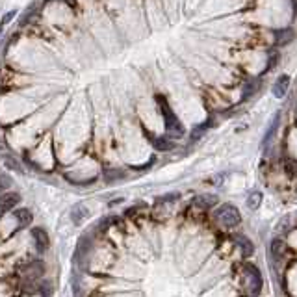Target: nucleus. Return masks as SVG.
I'll return each mask as SVG.
<instances>
[{"label":"nucleus","instance_id":"f257e3e1","mask_svg":"<svg viewBox=\"0 0 297 297\" xmlns=\"http://www.w3.org/2000/svg\"><path fill=\"white\" fill-rule=\"evenodd\" d=\"M160 100V110L162 115H164V123H166V130L171 137H180L184 134V125L178 121V117L175 115V112L171 110L168 102L164 100V97H158Z\"/></svg>","mask_w":297,"mask_h":297},{"label":"nucleus","instance_id":"f03ea898","mask_svg":"<svg viewBox=\"0 0 297 297\" xmlns=\"http://www.w3.org/2000/svg\"><path fill=\"white\" fill-rule=\"evenodd\" d=\"M213 217H215L217 223H221V225L227 227V229L236 227V225H240V221H242V215L238 212V208L232 205H223L221 208H217V210L213 212Z\"/></svg>","mask_w":297,"mask_h":297},{"label":"nucleus","instance_id":"7ed1b4c3","mask_svg":"<svg viewBox=\"0 0 297 297\" xmlns=\"http://www.w3.org/2000/svg\"><path fill=\"white\" fill-rule=\"evenodd\" d=\"M244 271H245V277H247L245 294L249 297H256L260 294V290H262V275H260L258 269L255 266H251V264L244 266Z\"/></svg>","mask_w":297,"mask_h":297},{"label":"nucleus","instance_id":"20e7f679","mask_svg":"<svg viewBox=\"0 0 297 297\" xmlns=\"http://www.w3.org/2000/svg\"><path fill=\"white\" fill-rule=\"evenodd\" d=\"M30 234L34 238V244H36L38 253H45L48 249V234H46V230L41 229V227H32Z\"/></svg>","mask_w":297,"mask_h":297},{"label":"nucleus","instance_id":"39448f33","mask_svg":"<svg viewBox=\"0 0 297 297\" xmlns=\"http://www.w3.org/2000/svg\"><path fill=\"white\" fill-rule=\"evenodd\" d=\"M21 273H24V277L30 279V281L39 279L41 275L45 273V264H43L41 260H34V262H30L28 266L21 267Z\"/></svg>","mask_w":297,"mask_h":297},{"label":"nucleus","instance_id":"423d86ee","mask_svg":"<svg viewBox=\"0 0 297 297\" xmlns=\"http://www.w3.org/2000/svg\"><path fill=\"white\" fill-rule=\"evenodd\" d=\"M19 203H21V195H19L17 191H8V193H2V195H0V210H2V212L13 210Z\"/></svg>","mask_w":297,"mask_h":297},{"label":"nucleus","instance_id":"0eeeda50","mask_svg":"<svg viewBox=\"0 0 297 297\" xmlns=\"http://www.w3.org/2000/svg\"><path fill=\"white\" fill-rule=\"evenodd\" d=\"M193 205L197 206V208L208 210V208H212V206L217 205V197L212 195V193H201L197 197H193Z\"/></svg>","mask_w":297,"mask_h":297},{"label":"nucleus","instance_id":"6e6552de","mask_svg":"<svg viewBox=\"0 0 297 297\" xmlns=\"http://www.w3.org/2000/svg\"><path fill=\"white\" fill-rule=\"evenodd\" d=\"M288 85H290V77L288 75H282V77L277 78V82L273 85V95L277 99H282L286 91H288Z\"/></svg>","mask_w":297,"mask_h":297},{"label":"nucleus","instance_id":"1a4fd4ad","mask_svg":"<svg viewBox=\"0 0 297 297\" xmlns=\"http://www.w3.org/2000/svg\"><path fill=\"white\" fill-rule=\"evenodd\" d=\"M13 215L17 217L21 227H28L32 221H34V213L30 212V208H15Z\"/></svg>","mask_w":297,"mask_h":297},{"label":"nucleus","instance_id":"9d476101","mask_svg":"<svg viewBox=\"0 0 297 297\" xmlns=\"http://www.w3.org/2000/svg\"><path fill=\"white\" fill-rule=\"evenodd\" d=\"M286 251V244L282 242L281 238H275L271 240V244H269V255L273 256V258H281L282 255Z\"/></svg>","mask_w":297,"mask_h":297},{"label":"nucleus","instance_id":"9b49d317","mask_svg":"<svg viewBox=\"0 0 297 297\" xmlns=\"http://www.w3.org/2000/svg\"><path fill=\"white\" fill-rule=\"evenodd\" d=\"M236 244H238V247H240V251H242L244 256H251L253 253H255V245H253V242L249 240V238L236 236Z\"/></svg>","mask_w":297,"mask_h":297},{"label":"nucleus","instance_id":"f8f14e48","mask_svg":"<svg viewBox=\"0 0 297 297\" xmlns=\"http://www.w3.org/2000/svg\"><path fill=\"white\" fill-rule=\"evenodd\" d=\"M296 38V34L292 28H286V30H279L275 34V41H277V45H288L290 41H294Z\"/></svg>","mask_w":297,"mask_h":297},{"label":"nucleus","instance_id":"ddd939ff","mask_svg":"<svg viewBox=\"0 0 297 297\" xmlns=\"http://www.w3.org/2000/svg\"><path fill=\"white\" fill-rule=\"evenodd\" d=\"M153 145L154 149H158V151H171L173 147H175V143L171 141V139H168V137H154L153 139Z\"/></svg>","mask_w":297,"mask_h":297},{"label":"nucleus","instance_id":"4468645a","mask_svg":"<svg viewBox=\"0 0 297 297\" xmlns=\"http://www.w3.org/2000/svg\"><path fill=\"white\" fill-rule=\"evenodd\" d=\"M85 215H87V210L84 208V205H77L73 206V210H71V219L75 221V223H82V219H84Z\"/></svg>","mask_w":297,"mask_h":297},{"label":"nucleus","instance_id":"2eb2a0df","mask_svg":"<svg viewBox=\"0 0 297 297\" xmlns=\"http://www.w3.org/2000/svg\"><path fill=\"white\" fill-rule=\"evenodd\" d=\"M2 160H4V164H6V168L13 169V171H17V173H21V175L24 173L23 166H21V164H19V162H17L15 158H13V156H9V154H4V156H2Z\"/></svg>","mask_w":297,"mask_h":297},{"label":"nucleus","instance_id":"dca6fc26","mask_svg":"<svg viewBox=\"0 0 297 297\" xmlns=\"http://www.w3.org/2000/svg\"><path fill=\"white\" fill-rule=\"evenodd\" d=\"M260 205H262V193H260V191H251L249 197H247V206H249L251 210H256Z\"/></svg>","mask_w":297,"mask_h":297},{"label":"nucleus","instance_id":"f3484780","mask_svg":"<svg viewBox=\"0 0 297 297\" xmlns=\"http://www.w3.org/2000/svg\"><path fill=\"white\" fill-rule=\"evenodd\" d=\"M38 8H39L38 4H32V6H28V8L24 9L23 17L19 19V24H21V26H26V24H28V21H30L32 17L36 15V9H38Z\"/></svg>","mask_w":297,"mask_h":297},{"label":"nucleus","instance_id":"a211bd4d","mask_svg":"<svg viewBox=\"0 0 297 297\" xmlns=\"http://www.w3.org/2000/svg\"><path fill=\"white\" fill-rule=\"evenodd\" d=\"M123 176H125V173L119 171V169H106L104 171V178L106 180H117V178H123Z\"/></svg>","mask_w":297,"mask_h":297},{"label":"nucleus","instance_id":"6ab92c4d","mask_svg":"<svg viewBox=\"0 0 297 297\" xmlns=\"http://www.w3.org/2000/svg\"><path fill=\"white\" fill-rule=\"evenodd\" d=\"M279 119H281V114H277V115H275V119H273V127H269V128H267L266 137H264V143H266V141H267V139H269V137H273L275 130H277V127H279Z\"/></svg>","mask_w":297,"mask_h":297},{"label":"nucleus","instance_id":"aec40b11","mask_svg":"<svg viewBox=\"0 0 297 297\" xmlns=\"http://www.w3.org/2000/svg\"><path fill=\"white\" fill-rule=\"evenodd\" d=\"M11 182H13V180L9 178V175H6V173H2V175H0V193H2V191L8 190L9 186H11Z\"/></svg>","mask_w":297,"mask_h":297},{"label":"nucleus","instance_id":"412c9836","mask_svg":"<svg viewBox=\"0 0 297 297\" xmlns=\"http://www.w3.org/2000/svg\"><path fill=\"white\" fill-rule=\"evenodd\" d=\"M284 169L288 171L290 176H296L297 175V162L296 160H288L284 164Z\"/></svg>","mask_w":297,"mask_h":297},{"label":"nucleus","instance_id":"4be33fe9","mask_svg":"<svg viewBox=\"0 0 297 297\" xmlns=\"http://www.w3.org/2000/svg\"><path fill=\"white\" fill-rule=\"evenodd\" d=\"M39 292H41V296L43 297H50L52 296V286H50V282H43L41 286H39Z\"/></svg>","mask_w":297,"mask_h":297},{"label":"nucleus","instance_id":"5701e85b","mask_svg":"<svg viewBox=\"0 0 297 297\" xmlns=\"http://www.w3.org/2000/svg\"><path fill=\"white\" fill-rule=\"evenodd\" d=\"M17 15V11H8L6 15H4V19H2V23H0V28H4L8 23H11V19Z\"/></svg>","mask_w":297,"mask_h":297},{"label":"nucleus","instance_id":"b1692460","mask_svg":"<svg viewBox=\"0 0 297 297\" xmlns=\"http://www.w3.org/2000/svg\"><path fill=\"white\" fill-rule=\"evenodd\" d=\"M0 151H4V145H2V141H0Z\"/></svg>","mask_w":297,"mask_h":297},{"label":"nucleus","instance_id":"393cba45","mask_svg":"<svg viewBox=\"0 0 297 297\" xmlns=\"http://www.w3.org/2000/svg\"><path fill=\"white\" fill-rule=\"evenodd\" d=\"M0 36H2V28H0Z\"/></svg>","mask_w":297,"mask_h":297}]
</instances>
